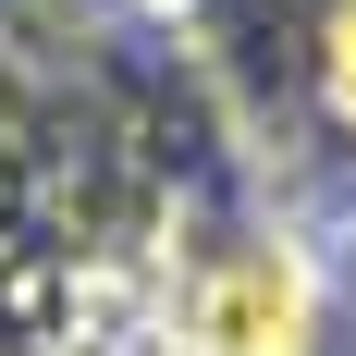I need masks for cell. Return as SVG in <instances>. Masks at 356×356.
I'll list each match as a JSON object with an SVG mask.
<instances>
[{"mask_svg": "<svg viewBox=\"0 0 356 356\" xmlns=\"http://www.w3.org/2000/svg\"><path fill=\"white\" fill-rule=\"evenodd\" d=\"M184 356H320V283L283 234L221 246L184 295Z\"/></svg>", "mask_w": 356, "mask_h": 356, "instance_id": "1", "label": "cell"}, {"mask_svg": "<svg viewBox=\"0 0 356 356\" xmlns=\"http://www.w3.org/2000/svg\"><path fill=\"white\" fill-rule=\"evenodd\" d=\"M320 86H332V123L356 136V0L320 13Z\"/></svg>", "mask_w": 356, "mask_h": 356, "instance_id": "2", "label": "cell"}]
</instances>
